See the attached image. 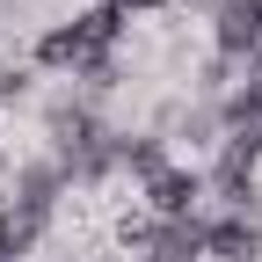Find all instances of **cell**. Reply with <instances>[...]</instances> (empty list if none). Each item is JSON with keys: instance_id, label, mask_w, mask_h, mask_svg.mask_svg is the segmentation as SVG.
I'll list each match as a JSON object with an SVG mask.
<instances>
[{"instance_id": "3", "label": "cell", "mask_w": 262, "mask_h": 262, "mask_svg": "<svg viewBox=\"0 0 262 262\" xmlns=\"http://www.w3.org/2000/svg\"><path fill=\"white\" fill-rule=\"evenodd\" d=\"M139 196H146V211H153V219H196L204 175H196V168H182V160H168V168H153V175L139 182Z\"/></svg>"}, {"instance_id": "10", "label": "cell", "mask_w": 262, "mask_h": 262, "mask_svg": "<svg viewBox=\"0 0 262 262\" xmlns=\"http://www.w3.org/2000/svg\"><path fill=\"white\" fill-rule=\"evenodd\" d=\"M248 80H262V44H255V58H248Z\"/></svg>"}, {"instance_id": "9", "label": "cell", "mask_w": 262, "mask_h": 262, "mask_svg": "<svg viewBox=\"0 0 262 262\" xmlns=\"http://www.w3.org/2000/svg\"><path fill=\"white\" fill-rule=\"evenodd\" d=\"M0 262H22V248H15V241H8V233H0Z\"/></svg>"}, {"instance_id": "4", "label": "cell", "mask_w": 262, "mask_h": 262, "mask_svg": "<svg viewBox=\"0 0 262 262\" xmlns=\"http://www.w3.org/2000/svg\"><path fill=\"white\" fill-rule=\"evenodd\" d=\"M146 262H204V219H160Z\"/></svg>"}, {"instance_id": "5", "label": "cell", "mask_w": 262, "mask_h": 262, "mask_svg": "<svg viewBox=\"0 0 262 262\" xmlns=\"http://www.w3.org/2000/svg\"><path fill=\"white\" fill-rule=\"evenodd\" d=\"M219 124L226 131H262V80H241L233 95L219 102Z\"/></svg>"}, {"instance_id": "1", "label": "cell", "mask_w": 262, "mask_h": 262, "mask_svg": "<svg viewBox=\"0 0 262 262\" xmlns=\"http://www.w3.org/2000/svg\"><path fill=\"white\" fill-rule=\"evenodd\" d=\"M124 8L117 0H102V8H80L73 22H51L37 37V66H73V73H88V66H110L117 37H124Z\"/></svg>"}, {"instance_id": "2", "label": "cell", "mask_w": 262, "mask_h": 262, "mask_svg": "<svg viewBox=\"0 0 262 262\" xmlns=\"http://www.w3.org/2000/svg\"><path fill=\"white\" fill-rule=\"evenodd\" d=\"M204 262H262V204H226L204 219Z\"/></svg>"}, {"instance_id": "7", "label": "cell", "mask_w": 262, "mask_h": 262, "mask_svg": "<svg viewBox=\"0 0 262 262\" xmlns=\"http://www.w3.org/2000/svg\"><path fill=\"white\" fill-rule=\"evenodd\" d=\"M22 88H29V73H22V66H0V102H15Z\"/></svg>"}, {"instance_id": "8", "label": "cell", "mask_w": 262, "mask_h": 262, "mask_svg": "<svg viewBox=\"0 0 262 262\" xmlns=\"http://www.w3.org/2000/svg\"><path fill=\"white\" fill-rule=\"evenodd\" d=\"M124 15H160V8H175V0H117Z\"/></svg>"}, {"instance_id": "11", "label": "cell", "mask_w": 262, "mask_h": 262, "mask_svg": "<svg viewBox=\"0 0 262 262\" xmlns=\"http://www.w3.org/2000/svg\"><path fill=\"white\" fill-rule=\"evenodd\" d=\"M0 175H8V146H0Z\"/></svg>"}, {"instance_id": "6", "label": "cell", "mask_w": 262, "mask_h": 262, "mask_svg": "<svg viewBox=\"0 0 262 262\" xmlns=\"http://www.w3.org/2000/svg\"><path fill=\"white\" fill-rule=\"evenodd\" d=\"M153 226H160L153 211H117V219H110V241L131 248V255H146V248H153Z\"/></svg>"}]
</instances>
